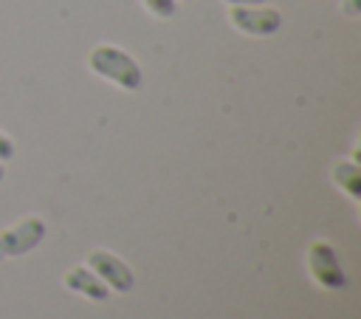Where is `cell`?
I'll use <instances>...</instances> for the list:
<instances>
[{
    "mask_svg": "<svg viewBox=\"0 0 361 319\" xmlns=\"http://www.w3.org/2000/svg\"><path fill=\"white\" fill-rule=\"evenodd\" d=\"M87 68L93 73H99L102 79L124 88V90H138L141 88V68L138 62L116 48V45H96L90 54H87Z\"/></svg>",
    "mask_w": 361,
    "mask_h": 319,
    "instance_id": "cell-1",
    "label": "cell"
},
{
    "mask_svg": "<svg viewBox=\"0 0 361 319\" xmlns=\"http://www.w3.org/2000/svg\"><path fill=\"white\" fill-rule=\"evenodd\" d=\"M307 265H310V277L322 288L336 291V288H344L347 285V277H344V268L338 263V254L324 240L310 243V248H307Z\"/></svg>",
    "mask_w": 361,
    "mask_h": 319,
    "instance_id": "cell-2",
    "label": "cell"
},
{
    "mask_svg": "<svg viewBox=\"0 0 361 319\" xmlns=\"http://www.w3.org/2000/svg\"><path fill=\"white\" fill-rule=\"evenodd\" d=\"M228 20L237 31L251 34V37L274 34L282 25V14L271 6H231Z\"/></svg>",
    "mask_w": 361,
    "mask_h": 319,
    "instance_id": "cell-3",
    "label": "cell"
},
{
    "mask_svg": "<svg viewBox=\"0 0 361 319\" xmlns=\"http://www.w3.org/2000/svg\"><path fill=\"white\" fill-rule=\"evenodd\" d=\"M87 265H90V271H93L107 288H113V291L127 294V291L135 285V277H133V271L127 268V263H124L121 257L110 254V251H90Z\"/></svg>",
    "mask_w": 361,
    "mask_h": 319,
    "instance_id": "cell-4",
    "label": "cell"
},
{
    "mask_svg": "<svg viewBox=\"0 0 361 319\" xmlns=\"http://www.w3.org/2000/svg\"><path fill=\"white\" fill-rule=\"evenodd\" d=\"M42 237H45V223L39 217H25L14 229L0 234V257H20L37 248Z\"/></svg>",
    "mask_w": 361,
    "mask_h": 319,
    "instance_id": "cell-5",
    "label": "cell"
},
{
    "mask_svg": "<svg viewBox=\"0 0 361 319\" xmlns=\"http://www.w3.org/2000/svg\"><path fill=\"white\" fill-rule=\"evenodd\" d=\"M62 282H65V288H71V291H76V294L93 299V302H102V299H107V294H110V288H107L93 271H87V268H82V265L65 271Z\"/></svg>",
    "mask_w": 361,
    "mask_h": 319,
    "instance_id": "cell-6",
    "label": "cell"
},
{
    "mask_svg": "<svg viewBox=\"0 0 361 319\" xmlns=\"http://www.w3.org/2000/svg\"><path fill=\"white\" fill-rule=\"evenodd\" d=\"M333 178H336V183L338 186H344L347 189V195L350 198H358V183H361V172H358V167L355 164H338L336 169H333Z\"/></svg>",
    "mask_w": 361,
    "mask_h": 319,
    "instance_id": "cell-7",
    "label": "cell"
},
{
    "mask_svg": "<svg viewBox=\"0 0 361 319\" xmlns=\"http://www.w3.org/2000/svg\"><path fill=\"white\" fill-rule=\"evenodd\" d=\"M141 3L152 17H172L175 14V0H141Z\"/></svg>",
    "mask_w": 361,
    "mask_h": 319,
    "instance_id": "cell-8",
    "label": "cell"
},
{
    "mask_svg": "<svg viewBox=\"0 0 361 319\" xmlns=\"http://www.w3.org/2000/svg\"><path fill=\"white\" fill-rule=\"evenodd\" d=\"M11 155H14V141L6 133H0V161H8Z\"/></svg>",
    "mask_w": 361,
    "mask_h": 319,
    "instance_id": "cell-9",
    "label": "cell"
},
{
    "mask_svg": "<svg viewBox=\"0 0 361 319\" xmlns=\"http://www.w3.org/2000/svg\"><path fill=\"white\" fill-rule=\"evenodd\" d=\"M223 3H231V6H259L265 0H223Z\"/></svg>",
    "mask_w": 361,
    "mask_h": 319,
    "instance_id": "cell-10",
    "label": "cell"
},
{
    "mask_svg": "<svg viewBox=\"0 0 361 319\" xmlns=\"http://www.w3.org/2000/svg\"><path fill=\"white\" fill-rule=\"evenodd\" d=\"M355 6H358V0H347V6H344V11H347L350 17H355V14H358V8H355Z\"/></svg>",
    "mask_w": 361,
    "mask_h": 319,
    "instance_id": "cell-11",
    "label": "cell"
},
{
    "mask_svg": "<svg viewBox=\"0 0 361 319\" xmlns=\"http://www.w3.org/2000/svg\"><path fill=\"white\" fill-rule=\"evenodd\" d=\"M3 175H6V169H3V164H0V181H3Z\"/></svg>",
    "mask_w": 361,
    "mask_h": 319,
    "instance_id": "cell-12",
    "label": "cell"
}]
</instances>
